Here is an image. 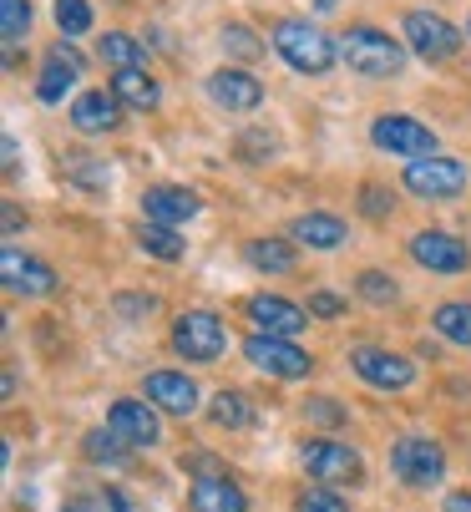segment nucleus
Returning a JSON list of instances; mask_svg holds the SVG:
<instances>
[{
    "label": "nucleus",
    "instance_id": "1",
    "mask_svg": "<svg viewBox=\"0 0 471 512\" xmlns=\"http://www.w3.org/2000/svg\"><path fill=\"white\" fill-rule=\"evenodd\" d=\"M274 51L299 71V77H330L335 61H340V41L325 36L320 26L304 21V16H284V21H274Z\"/></svg>",
    "mask_w": 471,
    "mask_h": 512
},
{
    "label": "nucleus",
    "instance_id": "2",
    "mask_svg": "<svg viewBox=\"0 0 471 512\" xmlns=\"http://www.w3.org/2000/svg\"><path fill=\"white\" fill-rule=\"evenodd\" d=\"M340 61L355 71V77H370V82H390L406 71V46L390 36V31H375V26H350L340 36Z\"/></svg>",
    "mask_w": 471,
    "mask_h": 512
},
{
    "label": "nucleus",
    "instance_id": "3",
    "mask_svg": "<svg viewBox=\"0 0 471 512\" xmlns=\"http://www.w3.org/2000/svg\"><path fill=\"white\" fill-rule=\"evenodd\" d=\"M299 462H304V472L320 482V487H355L360 477H365V462H360V452L350 447V442H330V436H314V442H304L299 447Z\"/></svg>",
    "mask_w": 471,
    "mask_h": 512
},
{
    "label": "nucleus",
    "instance_id": "4",
    "mask_svg": "<svg viewBox=\"0 0 471 512\" xmlns=\"http://www.w3.org/2000/svg\"><path fill=\"white\" fill-rule=\"evenodd\" d=\"M390 472L406 487H436L446 477V447L436 436H401V442L390 447Z\"/></svg>",
    "mask_w": 471,
    "mask_h": 512
},
{
    "label": "nucleus",
    "instance_id": "5",
    "mask_svg": "<svg viewBox=\"0 0 471 512\" xmlns=\"http://www.w3.org/2000/svg\"><path fill=\"white\" fill-rule=\"evenodd\" d=\"M370 142H375L380 153L406 158V163H416V158H431V153H436V132H431L426 122L406 117V112H385V117H375V122H370Z\"/></svg>",
    "mask_w": 471,
    "mask_h": 512
},
{
    "label": "nucleus",
    "instance_id": "6",
    "mask_svg": "<svg viewBox=\"0 0 471 512\" xmlns=\"http://www.w3.org/2000/svg\"><path fill=\"white\" fill-rule=\"evenodd\" d=\"M173 350L193 365H213L223 350H228V330L213 310H183L173 320Z\"/></svg>",
    "mask_w": 471,
    "mask_h": 512
},
{
    "label": "nucleus",
    "instance_id": "7",
    "mask_svg": "<svg viewBox=\"0 0 471 512\" xmlns=\"http://www.w3.org/2000/svg\"><path fill=\"white\" fill-rule=\"evenodd\" d=\"M350 371L375 386V391H406L416 386V360L401 350H385V345H355L350 350Z\"/></svg>",
    "mask_w": 471,
    "mask_h": 512
},
{
    "label": "nucleus",
    "instance_id": "8",
    "mask_svg": "<svg viewBox=\"0 0 471 512\" xmlns=\"http://www.w3.org/2000/svg\"><path fill=\"white\" fill-rule=\"evenodd\" d=\"M401 36H406V46L421 56V61H451L456 51H461V31L441 16V11H406V21H401Z\"/></svg>",
    "mask_w": 471,
    "mask_h": 512
},
{
    "label": "nucleus",
    "instance_id": "9",
    "mask_svg": "<svg viewBox=\"0 0 471 512\" xmlns=\"http://www.w3.org/2000/svg\"><path fill=\"white\" fill-rule=\"evenodd\" d=\"M244 360L259 365L264 376H279V381H304L314 371V355L299 350L294 340H279V335H249L244 340Z\"/></svg>",
    "mask_w": 471,
    "mask_h": 512
},
{
    "label": "nucleus",
    "instance_id": "10",
    "mask_svg": "<svg viewBox=\"0 0 471 512\" xmlns=\"http://www.w3.org/2000/svg\"><path fill=\"white\" fill-rule=\"evenodd\" d=\"M107 426L122 436L132 452H147V447L163 442V411H157L152 401H137V396H117L107 406Z\"/></svg>",
    "mask_w": 471,
    "mask_h": 512
},
{
    "label": "nucleus",
    "instance_id": "11",
    "mask_svg": "<svg viewBox=\"0 0 471 512\" xmlns=\"http://www.w3.org/2000/svg\"><path fill=\"white\" fill-rule=\"evenodd\" d=\"M406 188L416 193V198H431V203H451V198H461V188H466V168L456 163V158H416V163H406Z\"/></svg>",
    "mask_w": 471,
    "mask_h": 512
},
{
    "label": "nucleus",
    "instance_id": "12",
    "mask_svg": "<svg viewBox=\"0 0 471 512\" xmlns=\"http://www.w3.org/2000/svg\"><path fill=\"white\" fill-rule=\"evenodd\" d=\"M0 279H6V289H11V295H21V300H46V295H56V284H61L46 259H31L21 249L0 254Z\"/></svg>",
    "mask_w": 471,
    "mask_h": 512
},
{
    "label": "nucleus",
    "instance_id": "13",
    "mask_svg": "<svg viewBox=\"0 0 471 512\" xmlns=\"http://www.w3.org/2000/svg\"><path fill=\"white\" fill-rule=\"evenodd\" d=\"M411 259H416L421 269H431V274H461V269H471L466 239H456V234H446V229H421V234H411Z\"/></svg>",
    "mask_w": 471,
    "mask_h": 512
},
{
    "label": "nucleus",
    "instance_id": "14",
    "mask_svg": "<svg viewBox=\"0 0 471 512\" xmlns=\"http://www.w3.org/2000/svg\"><path fill=\"white\" fill-rule=\"evenodd\" d=\"M244 315L254 320V335H279V340H294L309 325V310L284 300V295H249Z\"/></svg>",
    "mask_w": 471,
    "mask_h": 512
},
{
    "label": "nucleus",
    "instance_id": "15",
    "mask_svg": "<svg viewBox=\"0 0 471 512\" xmlns=\"http://www.w3.org/2000/svg\"><path fill=\"white\" fill-rule=\"evenodd\" d=\"M198 213H203V198H198L193 188L157 183V188L142 193V218H147V224H168V229H178V224H188V218H198Z\"/></svg>",
    "mask_w": 471,
    "mask_h": 512
},
{
    "label": "nucleus",
    "instance_id": "16",
    "mask_svg": "<svg viewBox=\"0 0 471 512\" xmlns=\"http://www.w3.org/2000/svg\"><path fill=\"white\" fill-rule=\"evenodd\" d=\"M208 97L223 107V112H254L264 102V82L249 77L244 66H218L208 77Z\"/></svg>",
    "mask_w": 471,
    "mask_h": 512
},
{
    "label": "nucleus",
    "instance_id": "17",
    "mask_svg": "<svg viewBox=\"0 0 471 512\" xmlns=\"http://www.w3.org/2000/svg\"><path fill=\"white\" fill-rule=\"evenodd\" d=\"M87 71V56L76 51L71 41H56L51 51H46V66H41V77H36V97L41 102H61L66 97V87L76 82Z\"/></svg>",
    "mask_w": 471,
    "mask_h": 512
},
{
    "label": "nucleus",
    "instance_id": "18",
    "mask_svg": "<svg viewBox=\"0 0 471 512\" xmlns=\"http://www.w3.org/2000/svg\"><path fill=\"white\" fill-rule=\"evenodd\" d=\"M142 396L163 411V416H193L198 411V386L183 371H152L142 381Z\"/></svg>",
    "mask_w": 471,
    "mask_h": 512
},
{
    "label": "nucleus",
    "instance_id": "19",
    "mask_svg": "<svg viewBox=\"0 0 471 512\" xmlns=\"http://www.w3.org/2000/svg\"><path fill=\"white\" fill-rule=\"evenodd\" d=\"M66 117H71V127H76V132L97 137V132H112V127L122 122V102H117V92L97 87V92H82V97H76Z\"/></svg>",
    "mask_w": 471,
    "mask_h": 512
},
{
    "label": "nucleus",
    "instance_id": "20",
    "mask_svg": "<svg viewBox=\"0 0 471 512\" xmlns=\"http://www.w3.org/2000/svg\"><path fill=\"white\" fill-rule=\"evenodd\" d=\"M193 512H249V497L244 487L233 482L228 472H213V477H198L193 492H188Z\"/></svg>",
    "mask_w": 471,
    "mask_h": 512
},
{
    "label": "nucleus",
    "instance_id": "21",
    "mask_svg": "<svg viewBox=\"0 0 471 512\" xmlns=\"http://www.w3.org/2000/svg\"><path fill=\"white\" fill-rule=\"evenodd\" d=\"M289 239L304 244V249L330 254V249H340L350 239V229H345V218H335V213H299L294 224H289Z\"/></svg>",
    "mask_w": 471,
    "mask_h": 512
},
{
    "label": "nucleus",
    "instance_id": "22",
    "mask_svg": "<svg viewBox=\"0 0 471 512\" xmlns=\"http://www.w3.org/2000/svg\"><path fill=\"white\" fill-rule=\"evenodd\" d=\"M208 416H213V426H223V431H249L259 411H254V401H249L244 391L223 386V391H213V401H208Z\"/></svg>",
    "mask_w": 471,
    "mask_h": 512
},
{
    "label": "nucleus",
    "instance_id": "23",
    "mask_svg": "<svg viewBox=\"0 0 471 512\" xmlns=\"http://www.w3.org/2000/svg\"><path fill=\"white\" fill-rule=\"evenodd\" d=\"M97 56L107 66H117V71H147V46L137 36H127V31H107L97 41Z\"/></svg>",
    "mask_w": 471,
    "mask_h": 512
},
{
    "label": "nucleus",
    "instance_id": "24",
    "mask_svg": "<svg viewBox=\"0 0 471 512\" xmlns=\"http://www.w3.org/2000/svg\"><path fill=\"white\" fill-rule=\"evenodd\" d=\"M112 92H117L122 107H137V112H152L157 102H163V92H157V82L147 77V71H117Z\"/></svg>",
    "mask_w": 471,
    "mask_h": 512
},
{
    "label": "nucleus",
    "instance_id": "25",
    "mask_svg": "<svg viewBox=\"0 0 471 512\" xmlns=\"http://www.w3.org/2000/svg\"><path fill=\"white\" fill-rule=\"evenodd\" d=\"M127 442H122V436L112 431V426H92L87 436H82V457L87 462H97V467H122L127 462Z\"/></svg>",
    "mask_w": 471,
    "mask_h": 512
},
{
    "label": "nucleus",
    "instance_id": "26",
    "mask_svg": "<svg viewBox=\"0 0 471 512\" xmlns=\"http://www.w3.org/2000/svg\"><path fill=\"white\" fill-rule=\"evenodd\" d=\"M61 173H66L76 188H87V193H107V188H112V168H107L102 158H92V153H66Z\"/></svg>",
    "mask_w": 471,
    "mask_h": 512
},
{
    "label": "nucleus",
    "instance_id": "27",
    "mask_svg": "<svg viewBox=\"0 0 471 512\" xmlns=\"http://www.w3.org/2000/svg\"><path fill=\"white\" fill-rule=\"evenodd\" d=\"M431 325H436V335H441V340H451V345H466V350H471V300H446V305H436Z\"/></svg>",
    "mask_w": 471,
    "mask_h": 512
},
{
    "label": "nucleus",
    "instance_id": "28",
    "mask_svg": "<svg viewBox=\"0 0 471 512\" xmlns=\"http://www.w3.org/2000/svg\"><path fill=\"white\" fill-rule=\"evenodd\" d=\"M249 264L259 274H289L294 269V239H249Z\"/></svg>",
    "mask_w": 471,
    "mask_h": 512
},
{
    "label": "nucleus",
    "instance_id": "29",
    "mask_svg": "<svg viewBox=\"0 0 471 512\" xmlns=\"http://www.w3.org/2000/svg\"><path fill=\"white\" fill-rule=\"evenodd\" d=\"M137 244H142V254H152V259H163V264H178L183 259V239H178V229H168V224H142L137 229Z\"/></svg>",
    "mask_w": 471,
    "mask_h": 512
},
{
    "label": "nucleus",
    "instance_id": "30",
    "mask_svg": "<svg viewBox=\"0 0 471 512\" xmlns=\"http://www.w3.org/2000/svg\"><path fill=\"white\" fill-rule=\"evenodd\" d=\"M355 289H360V300H370V305H396L401 300V284L390 279L385 269H360Z\"/></svg>",
    "mask_w": 471,
    "mask_h": 512
},
{
    "label": "nucleus",
    "instance_id": "31",
    "mask_svg": "<svg viewBox=\"0 0 471 512\" xmlns=\"http://www.w3.org/2000/svg\"><path fill=\"white\" fill-rule=\"evenodd\" d=\"M31 31V0H0V36L6 46H21Z\"/></svg>",
    "mask_w": 471,
    "mask_h": 512
},
{
    "label": "nucleus",
    "instance_id": "32",
    "mask_svg": "<svg viewBox=\"0 0 471 512\" xmlns=\"http://www.w3.org/2000/svg\"><path fill=\"white\" fill-rule=\"evenodd\" d=\"M66 512H132V502H127L117 487H92V492H82V497H71Z\"/></svg>",
    "mask_w": 471,
    "mask_h": 512
},
{
    "label": "nucleus",
    "instance_id": "33",
    "mask_svg": "<svg viewBox=\"0 0 471 512\" xmlns=\"http://www.w3.org/2000/svg\"><path fill=\"white\" fill-rule=\"evenodd\" d=\"M56 26H61L66 41L87 36L92 31V6H87V0H56Z\"/></svg>",
    "mask_w": 471,
    "mask_h": 512
},
{
    "label": "nucleus",
    "instance_id": "34",
    "mask_svg": "<svg viewBox=\"0 0 471 512\" xmlns=\"http://www.w3.org/2000/svg\"><path fill=\"white\" fill-rule=\"evenodd\" d=\"M294 512H350V502L335 492V487H304Z\"/></svg>",
    "mask_w": 471,
    "mask_h": 512
},
{
    "label": "nucleus",
    "instance_id": "35",
    "mask_svg": "<svg viewBox=\"0 0 471 512\" xmlns=\"http://www.w3.org/2000/svg\"><path fill=\"white\" fill-rule=\"evenodd\" d=\"M223 51H228V56H244V61H254V56L264 51V41H259L249 26L233 21V26H223Z\"/></svg>",
    "mask_w": 471,
    "mask_h": 512
},
{
    "label": "nucleus",
    "instance_id": "36",
    "mask_svg": "<svg viewBox=\"0 0 471 512\" xmlns=\"http://www.w3.org/2000/svg\"><path fill=\"white\" fill-rule=\"evenodd\" d=\"M304 310H309V320H340V315H345V300L330 295V289H314Z\"/></svg>",
    "mask_w": 471,
    "mask_h": 512
},
{
    "label": "nucleus",
    "instance_id": "37",
    "mask_svg": "<svg viewBox=\"0 0 471 512\" xmlns=\"http://www.w3.org/2000/svg\"><path fill=\"white\" fill-rule=\"evenodd\" d=\"M390 208H396V203H390L385 188H375V183L360 188V213H365V218H390Z\"/></svg>",
    "mask_w": 471,
    "mask_h": 512
},
{
    "label": "nucleus",
    "instance_id": "38",
    "mask_svg": "<svg viewBox=\"0 0 471 512\" xmlns=\"http://www.w3.org/2000/svg\"><path fill=\"white\" fill-rule=\"evenodd\" d=\"M117 315H122V320L157 315V295H117Z\"/></svg>",
    "mask_w": 471,
    "mask_h": 512
},
{
    "label": "nucleus",
    "instance_id": "39",
    "mask_svg": "<svg viewBox=\"0 0 471 512\" xmlns=\"http://www.w3.org/2000/svg\"><path fill=\"white\" fill-rule=\"evenodd\" d=\"M309 416H314V421H340L345 411H340L330 396H314V401H309Z\"/></svg>",
    "mask_w": 471,
    "mask_h": 512
},
{
    "label": "nucleus",
    "instance_id": "40",
    "mask_svg": "<svg viewBox=\"0 0 471 512\" xmlns=\"http://www.w3.org/2000/svg\"><path fill=\"white\" fill-rule=\"evenodd\" d=\"M244 153H274V137H244Z\"/></svg>",
    "mask_w": 471,
    "mask_h": 512
},
{
    "label": "nucleus",
    "instance_id": "41",
    "mask_svg": "<svg viewBox=\"0 0 471 512\" xmlns=\"http://www.w3.org/2000/svg\"><path fill=\"white\" fill-rule=\"evenodd\" d=\"M446 512H471V492H451L446 497Z\"/></svg>",
    "mask_w": 471,
    "mask_h": 512
},
{
    "label": "nucleus",
    "instance_id": "42",
    "mask_svg": "<svg viewBox=\"0 0 471 512\" xmlns=\"http://www.w3.org/2000/svg\"><path fill=\"white\" fill-rule=\"evenodd\" d=\"M314 6H320V11H335V6H340V0H314Z\"/></svg>",
    "mask_w": 471,
    "mask_h": 512
},
{
    "label": "nucleus",
    "instance_id": "43",
    "mask_svg": "<svg viewBox=\"0 0 471 512\" xmlns=\"http://www.w3.org/2000/svg\"><path fill=\"white\" fill-rule=\"evenodd\" d=\"M466 36H471V21H466Z\"/></svg>",
    "mask_w": 471,
    "mask_h": 512
}]
</instances>
